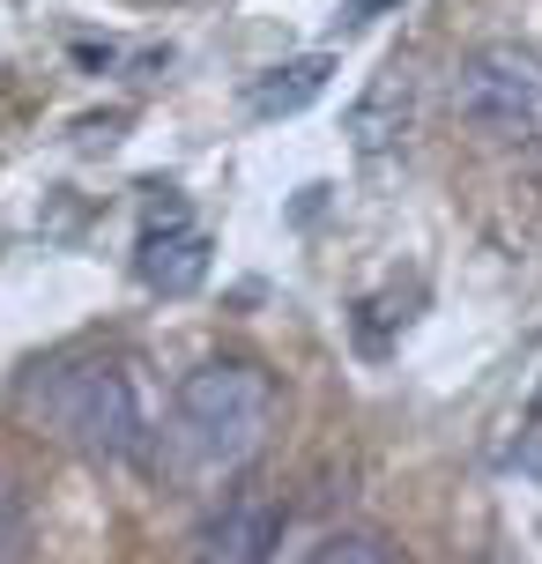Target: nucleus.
Instances as JSON below:
<instances>
[{"label": "nucleus", "mask_w": 542, "mask_h": 564, "mask_svg": "<svg viewBox=\"0 0 542 564\" xmlns=\"http://www.w3.org/2000/svg\"><path fill=\"white\" fill-rule=\"evenodd\" d=\"M23 498H15V490H8V482H0V564L15 557V550H23Z\"/></svg>", "instance_id": "9"}, {"label": "nucleus", "mask_w": 542, "mask_h": 564, "mask_svg": "<svg viewBox=\"0 0 542 564\" xmlns=\"http://www.w3.org/2000/svg\"><path fill=\"white\" fill-rule=\"evenodd\" d=\"M528 476H542V423H528V438H520V453H513Z\"/></svg>", "instance_id": "11"}, {"label": "nucleus", "mask_w": 542, "mask_h": 564, "mask_svg": "<svg viewBox=\"0 0 542 564\" xmlns=\"http://www.w3.org/2000/svg\"><path fill=\"white\" fill-rule=\"evenodd\" d=\"M290 528V506L268 490H238L208 528H200V564H275Z\"/></svg>", "instance_id": "5"}, {"label": "nucleus", "mask_w": 542, "mask_h": 564, "mask_svg": "<svg viewBox=\"0 0 542 564\" xmlns=\"http://www.w3.org/2000/svg\"><path fill=\"white\" fill-rule=\"evenodd\" d=\"M305 564H394V542L379 535V528H343L319 550H305Z\"/></svg>", "instance_id": "8"}, {"label": "nucleus", "mask_w": 542, "mask_h": 564, "mask_svg": "<svg viewBox=\"0 0 542 564\" xmlns=\"http://www.w3.org/2000/svg\"><path fill=\"white\" fill-rule=\"evenodd\" d=\"M275 423V379L246 357H208L178 379V446L200 468H238L253 460Z\"/></svg>", "instance_id": "1"}, {"label": "nucleus", "mask_w": 542, "mask_h": 564, "mask_svg": "<svg viewBox=\"0 0 542 564\" xmlns=\"http://www.w3.org/2000/svg\"><path fill=\"white\" fill-rule=\"evenodd\" d=\"M409 105H416L409 67H387V75H379V83L357 97V112H349V134H357V149H365V156L394 149V141L409 134Z\"/></svg>", "instance_id": "7"}, {"label": "nucleus", "mask_w": 542, "mask_h": 564, "mask_svg": "<svg viewBox=\"0 0 542 564\" xmlns=\"http://www.w3.org/2000/svg\"><path fill=\"white\" fill-rule=\"evenodd\" d=\"M30 409L53 423L67 446H83L89 460H127L142 446V401L127 387V371L105 357H59L30 379Z\"/></svg>", "instance_id": "2"}, {"label": "nucleus", "mask_w": 542, "mask_h": 564, "mask_svg": "<svg viewBox=\"0 0 542 564\" xmlns=\"http://www.w3.org/2000/svg\"><path fill=\"white\" fill-rule=\"evenodd\" d=\"M134 275L156 290V297H194L200 282H208V230L164 200V208H149V230L142 246H134Z\"/></svg>", "instance_id": "4"}, {"label": "nucleus", "mask_w": 542, "mask_h": 564, "mask_svg": "<svg viewBox=\"0 0 542 564\" xmlns=\"http://www.w3.org/2000/svg\"><path fill=\"white\" fill-rule=\"evenodd\" d=\"M327 75H335L327 53H297V59H283V67H268V75L246 89V105H253V119H297L313 97H327Z\"/></svg>", "instance_id": "6"}, {"label": "nucleus", "mask_w": 542, "mask_h": 564, "mask_svg": "<svg viewBox=\"0 0 542 564\" xmlns=\"http://www.w3.org/2000/svg\"><path fill=\"white\" fill-rule=\"evenodd\" d=\"M387 8H394V0H349V8H343V30H365V23H379Z\"/></svg>", "instance_id": "10"}, {"label": "nucleus", "mask_w": 542, "mask_h": 564, "mask_svg": "<svg viewBox=\"0 0 542 564\" xmlns=\"http://www.w3.org/2000/svg\"><path fill=\"white\" fill-rule=\"evenodd\" d=\"M460 119L490 141H520L542 127V59L528 45H476L454 75Z\"/></svg>", "instance_id": "3"}]
</instances>
